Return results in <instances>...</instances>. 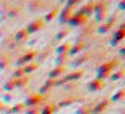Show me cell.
<instances>
[{"label": "cell", "mask_w": 125, "mask_h": 114, "mask_svg": "<svg viewBox=\"0 0 125 114\" xmlns=\"http://www.w3.org/2000/svg\"><path fill=\"white\" fill-rule=\"evenodd\" d=\"M63 73H65V67H63V66H58L54 71H51V73H50V76H51V79H55L57 76L62 75Z\"/></svg>", "instance_id": "5b68a950"}, {"label": "cell", "mask_w": 125, "mask_h": 114, "mask_svg": "<svg viewBox=\"0 0 125 114\" xmlns=\"http://www.w3.org/2000/svg\"><path fill=\"white\" fill-rule=\"evenodd\" d=\"M87 111H89V109L83 107V109H81V110H78V113H77V114H87Z\"/></svg>", "instance_id": "4316f807"}, {"label": "cell", "mask_w": 125, "mask_h": 114, "mask_svg": "<svg viewBox=\"0 0 125 114\" xmlns=\"http://www.w3.org/2000/svg\"><path fill=\"white\" fill-rule=\"evenodd\" d=\"M61 15H62V22H69V20H70V18L73 16V15H71L70 7H67V8L63 10V12H62Z\"/></svg>", "instance_id": "ba28073f"}, {"label": "cell", "mask_w": 125, "mask_h": 114, "mask_svg": "<svg viewBox=\"0 0 125 114\" xmlns=\"http://www.w3.org/2000/svg\"><path fill=\"white\" fill-rule=\"evenodd\" d=\"M36 55V52L35 51H31L30 54H26V55H23L22 58L19 59V62H18V65H24V63H27V62H31V59H32Z\"/></svg>", "instance_id": "3957f363"}, {"label": "cell", "mask_w": 125, "mask_h": 114, "mask_svg": "<svg viewBox=\"0 0 125 114\" xmlns=\"http://www.w3.org/2000/svg\"><path fill=\"white\" fill-rule=\"evenodd\" d=\"M19 11H20V8H19V10H18V8H16V7H14V8H12V11H11V12H10V16H11V18H14V16H15V15H16V14H18V12H19Z\"/></svg>", "instance_id": "7402d4cb"}, {"label": "cell", "mask_w": 125, "mask_h": 114, "mask_svg": "<svg viewBox=\"0 0 125 114\" xmlns=\"http://www.w3.org/2000/svg\"><path fill=\"white\" fill-rule=\"evenodd\" d=\"M101 87H104V83L100 81V79H95V81H93V82H90V83H89V89L93 90V91L100 90Z\"/></svg>", "instance_id": "277c9868"}, {"label": "cell", "mask_w": 125, "mask_h": 114, "mask_svg": "<svg viewBox=\"0 0 125 114\" xmlns=\"http://www.w3.org/2000/svg\"><path fill=\"white\" fill-rule=\"evenodd\" d=\"M122 75H124V71H122V70H120L118 73L113 74V75H112V78H113V79H117V78H121Z\"/></svg>", "instance_id": "44dd1931"}, {"label": "cell", "mask_w": 125, "mask_h": 114, "mask_svg": "<svg viewBox=\"0 0 125 114\" xmlns=\"http://www.w3.org/2000/svg\"><path fill=\"white\" fill-rule=\"evenodd\" d=\"M4 87H6V90H7V91H11V90H14L15 87H16V83H15V79H11V81H8V82L6 83V86H4Z\"/></svg>", "instance_id": "2e32d148"}, {"label": "cell", "mask_w": 125, "mask_h": 114, "mask_svg": "<svg viewBox=\"0 0 125 114\" xmlns=\"http://www.w3.org/2000/svg\"><path fill=\"white\" fill-rule=\"evenodd\" d=\"M42 101V97L41 95H34V97H31V98H28L27 99V105H30V106H36L39 102Z\"/></svg>", "instance_id": "8992f818"}, {"label": "cell", "mask_w": 125, "mask_h": 114, "mask_svg": "<svg viewBox=\"0 0 125 114\" xmlns=\"http://www.w3.org/2000/svg\"><path fill=\"white\" fill-rule=\"evenodd\" d=\"M54 85H55V79H49V81L44 83V86L41 89V93H46V90H47V89H51Z\"/></svg>", "instance_id": "7c38bea8"}, {"label": "cell", "mask_w": 125, "mask_h": 114, "mask_svg": "<svg viewBox=\"0 0 125 114\" xmlns=\"http://www.w3.org/2000/svg\"><path fill=\"white\" fill-rule=\"evenodd\" d=\"M108 105H109V101H108V99L102 101V102L98 103V105L94 107V111H95V113H101L102 110H105V109L108 107Z\"/></svg>", "instance_id": "52a82bcc"}, {"label": "cell", "mask_w": 125, "mask_h": 114, "mask_svg": "<svg viewBox=\"0 0 125 114\" xmlns=\"http://www.w3.org/2000/svg\"><path fill=\"white\" fill-rule=\"evenodd\" d=\"M83 75V71H78V73H74V74H70V75L66 78V81H77L78 78Z\"/></svg>", "instance_id": "4fadbf2b"}, {"label": "cell", "mask_w": 125, "mask_h": 114, "mask_svg": "<svg viewBox=\"0 0 125 114\" xmlns=\"http://www.w3.org/2000/svg\"><path fill=\"white\" fill-rule=\"evenodd\" d=\"M27 114H41V110H39L38 106H34V107H31L30 110L27 111Z\"/></svg>", "instance_id": "d6986e66"}, {"label": "cell", "mask_w": 125, "mask_h": 114, "mask_svg": "<svg viewBox=\"0 0 125 114\" xmlns=\"http://www.w3.org/2000/svg\"><path fill=\"white\" fill-rule=\"evenodd\" d=\"M86 19H87V16H85L83 14H79V15H73V16L70 18V20H69V23L70 24H73V26H81V24H83L85 22H86Z\"/></svg>", "instance_id": "7a4b0ae2"}, {"label": "cell", "mask_w": 125, "mask_h": 114, "mask_svg": "<svg viewBox=\"0 0 125 114\" xmlns=\"http://www.w3.org/2000/svg\"><path fill=\"white\" fill-rule=\"evenodd\" d=\"M7 110V105L6 102H0V113H3V111Z\"/></svg>", "instance_id": "d4e9b609"}, {"label": "cell", "mask_w": 125, "mask_h": 114, "mask_svg": "<svg viewBox=\"0 0 125 114\" xmlns=\"http://www.w3.org/2000/svg\"><path fill=\"white\" fill-rule=\"evenodd\" d=\"M11 63V59L10 58H3V59H0V68H4L6 66H8Z\"/></svg>", "instance_id": "ac0fdd59"}, {"label": "cell", "mask_w": 125, "mask_h": 114, "mask_svg": "<svg viewBox=\"0 0 125 114\" xmlns=\"http://www.w3.org/2000/svg\"><path fill=\"white\" fill-rule=\"evenodd\" d=\"M54 105H50V106H46V107L43 109V111H42L41 114H52L54 113Z\"/></svg>", "instance_id": "e0dca14e"}, {"label": "cell", "mask_w": 125, "mask_h": 114, "mask_svg": "<svg viewBox=\"0 0 125 114\" xmlns=\"http://www.w3.org/2000/svg\"><path fill=\"white\" fill-rule=\"evenodd\" d=\"M38 63H31V65H27L26 67H23V73L27 74V73H32L35 68H38Z\"/></svg>", "instance_id": "8fae6325"}, {"label": "cell", "mask_w": 125, "mask_h": 114, "mask_svg": "<svg viewBox=\"0 0 125 114\" xmlns=\"http://www.w3.org/2000/svg\"><path fill=\"white\" fill-rule=\"evenodd\" d=\"M24 38H27V31H26V30L18 31L16 35H15V40H23Z\"/></svg>", "instance_id": "5bb4252c"}, {"label": "cell", "mask_w": 125, "mask_h": 114, "mask_svg": "<svg viewBox=\"0 0 125 114\" xmlns=\"http://www.w3.org/2000/svg\"><path fill=\"white\" fill-rule=\"evenodd\" d=\"M109 28H110V24H104L102 28H100V31H101V32H106Z\"/></svg>", "instance_id": "484cf974"}, {"label": "cell", "mask_w": 125, "mask_h": 114, "mask_svg": "<svg viewBox=\"0 0 125 114\" xmlns=\"http://www.w3.org/2000/svg\"><path fill=\"white\" fill-rule=\"evenodd\" d=\"M43 26H44L43 20L36 19L35 22H32V23H30V24H28V27L26 28V31H27V34H32V32H35V31H38V30H42V28H43Z\"/></svg>", "instance_id": "6da1fadb"}, {"label": "cell", "mask_w": 125, "mask_h": 114, "mask_svg": "<svg viewBox=\"0 0 125 114\" xmlns=\"http://www.w3.org/2000/svg\"><path fill=\"white\" fill-rule=\"evenodd\" d=\"M67 34H69V30H65V31H62V32H59V34H58V35H57V38H58V39H62L63 36H65V35H67Z\"/></svg>", "instance_id": "cb8c5ba5"}, {"label": "cell", "mask_w": 125, "mask_h": 114, "mask_svg": "<svg viewBox=\"0 0 125 114\" xmlns=\"http://www.w3.org/2000/svg\"><path fill=\"white\" fill-rule=\"evenodd\" d=\"M57 14H58V10H54L52 12H49V14H47L46 19H47V20H51V19H54V18H55V15H57Z\"/></svg>", "instance_id": "ffe728a7"}, {"label": "cell", "mask_w": 125, "mask_h": 114, "mask_svg": "<svg viewBox=\"0 0 125 114\" xmlns=\"http://www.w3.org/2000/svg\"><path fill=\"white\" fill-rule=\"evenodd\" d=\"M24 107H26V105H24V103H19V105H15L14 107H12L11 110H10V113H15V114H18L19 111H22Z\"/></svg>", "instance_id": "9a60e30c"}, {"label": "cell", "mask_w": 125, "mask_h": 114, "mask_svg": "<svg viewBox=\"0 0 125 114\" xmlns=\"http://www.w3.org/2000/svg\"><path fill=\"white\" fill-rule=\"evenodd\" d=\"M83 47H85V44H83V43H78V44H75V46L71 47V48L69 50V52H70L71 55H74V54H77V52L81 51V50L83 48Z\"/></svg>", "instance_id": "30bf717a"}, {"label": "cell", "mask_w": 125, "mask_h": 114, "mask_svg": "<svg viewBox=\"0 0 125 114\" xmlns=\"http://www.w3.org/2000/svg\"><path fill=\"white\" fill-rule=\"evenodd\" d=\"M122 97H124V91H120L113 97V101H117V99H120V98H122Z\"/></svg>", "instance_id": "603a6c76"}, {"label": "cell", "mask_w": 125, "mask_h": 114, "mask_svg": "<svg viewBox=\"0 0 125 114\" xmlns=\"http://www.w3.org/2000/svg\"><path fill=\"white\" fill-rule=\"evenodd\" d=\"M69 48H71V44L70 43H65V44H61L59 47H58V54H61V55H63L65 52H67L69 51Z\"/></svg>", "instance_id": "9c48e42d"}]
</instances>
